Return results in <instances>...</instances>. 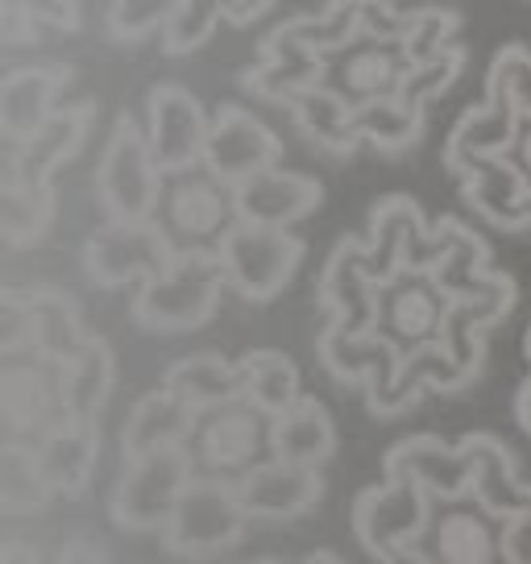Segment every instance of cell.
I'll return each mask as SVG.
<instances>
[{"mask_svg":"<svg viewBox=\"0 0 531 564\" xmlns=\"http://www.w3.org/2000/svg\"><path fill=\"white\" fill-rule=\"evenodd\" d=\"M162 387L175 390L183 403H192L204 415L246 399V373H241V361H229L220 352H192L162 373Z\"/></svg>","mask_w":531,"mask_h":564,"instance_id":"cell-27","label":"cell"},{"mask_svg":"<svg viewBox=\"0 0 531 564\" xmlns=\"http://www.w3.org/2000/svg\"><path fill=\"white\" fill-rule=\"evenodd\" d=\"M58 564H105V552L88 540H67L58 552Z\"/></svg>","mask_w":531,"mask_h":564,"instance_id":"cell-47","label":"cell"},{"mask_svg":"<svg viewBox=\"0 0 531 564\" xmlns=\"http://www.w3.org/2000/svg\"><path fill=\"white\" fill-rule=\"evenodd\" d=\"M453 34H457V18L444 13V9H424V13H411L408 30H403V46H408L411 63H432L441 54L453 51Z\"/></svg>","mask_w":531,"mask_h":564,"instance_id":"cell-39","label":"cell"},{"mask_svg":"<svg viewBox=\"0 0 531 564\" xmlns=\"http://www.w3.org/2000/svg\"><path fill=\"white\" fill-rule=\"evenodd\" d=\"M528 178L511 159H486L465 175L469 204L498 229H528Z\"/></svg>","mask_w":531,"mask_h":564,"instance_id":"cell-29","label":"cell"},{"mask_svg":"<svg viewBox=\"0 0 531 564\" xmlns=\"http://www.w3.org/2000/svg\"><path fill=\"white\" fill-rule=\"evenodd\" d=\"M502 547H507V564H531V498L502 519Z\"/></svg>","mask_w":531,"mask_h":564,"instance_id":"cell-44","label":"cell"},{"mask_svg":"<svg viewBox=\"0 0 531 564\" xmlns=\"http://www.w3.org/2000/svg\"><path fill=\"white\" fill-rule=\"evenodd\" d=\"M457 67H460V51H448V54H441V58H432V63L411 67L408 84L399 91V100L411 108H424L427 96H441V91L457 79Z\"/></svg>","mask_w":531,"mask_h":564,"instance_id":"cell-42","label":"cell"},{"mask_svg":"<svg viewBox=\"0 0 531 564\" xmlns=\"http://www.w3.org/2000/svg\"><path fill=\"white\" fill-rule=\"evenodd\" d=\"M72 84V67L46 63V67H18L0 84V133L9 145L37 138L58 112V91Z\"/></svg>","mask_w":531,"mask_h":564,"instance_id":"cell-17","label":"cell"},{"mask_svg":"<svg viewBox=\"0 0 531 564\" xmlns=\"http://www.w3.org/2000/svg\"><path fill=\"white\" fill-rule=\"evenodd\" d=\"M324 481L312 465H291V460L270 457L258 469H249L237 481V498L249 519H295L307 514L319 502Z\"/></svg>","mask_w":531,"mask_h":564,"instance_id":"cell-21","label":"cell"},{"mask_svg":"<svg viewBox=\"0 0 531 564\" xmlns=\"http://www.w3.org/2000/svg\"><path fill=\"white\" fill-rule=\"evenodd\" d=\"M319 300L333 312V333L340 336H373V316H378V282L366 270V246L345 241L324 265Z\"/></svg>","mask_w":531,"mask_h":564,"instance_id":"cell-18","label":"cell"},{"mask_svg":"<svg viewBox=\"0 0 531 564\" xmlns=\"http://www.w3.org/2000/svg\"><path fill=\"white\" fill-rule=\"evenodd\" d=\"M286 108H291V121L300 124L319 150H328V154H337V159H349L357 145L366 141L361 138V129H357L354 105L340 100L337 91H328L324 84L303 88L300 96H291Z\"/></svg>","mask_w":531,"mask_h":564,"instance_id":"cell-30","label":"cell"},{"mask_svg":"<svg viewBox=\"0 0 531 564\" xmlns=\"http://www.w3.org/2000/svg\"><path fill=\"white\" fill-rule=\"evenodd\" d=\"M266 9H270V0H225V13H229V21H237V25L258 21Z\"/></svg>","mask_w":531,"mask_h":564,"instance_id":"cell-48","label":"cell"},{"mask_svg":"<svg viewBox=\"0 0 531 564\" xmlns=\"http://www.w3.org/2000/svg\"><path fill=\"white\" fill-rule=\"evenodd\" d=\"M0 564H42V561H37V552L30 544L4 540V547H0Z\"/></svg>","mask_w":531,"mask_h":564,"instance_id":"cell-49","label":"cell"},{"mask_svg":"<svg viewBox=\"0 0 531 564\" xmlns=\"http://www.w3.org/2000/svg\"><path fill=\"white\" fill-rule=\"evenodd\" d=\"M199 427V411L192 403H183L175 390H150L142 394L121 432V453L124 460L145 457V453H162V448H183L195 441Z\"/></svg>","mask_w":531,"mask_h":564,"instance_id":"cell-24","label":"cell"},{"mask_svg":"<svg viewBox=\"0 0 531 564\" xmlns=\"http://www.w3.org/2000/svg\"><path fill=\"white\" fill-rule=\"evenodd\" d=\"M42 474L51 481L54 494L63 498H84L96 474V457H100V427L96 423H63L46 441L34 444Z\"/></svg>","mask_w":531,"mask_h":564,"instance_id":"cell-25","label":"cell"},{"mask_svg":"<svg viewBox=\"0 0 531 564\" xmlns=\"http://www.w3.org/2000/svg\"><path fill=\"white\" fill-rule=\"evenodd\" d=\"M154 220L162 225V232L171 237V246L178 253H216L225 232L241 220L237 216V192L199 162L192 171L166 175Z\"/></svg>","mask_w":531,"mask_h":564,"instance_id":"cell-2","label":"cell"},{"mask_svg":"<svg viewBox=\"0 0 531 564\" xmlns=\"http://www.w3.org/2000/svg\"><path fill=\"white\" fill-rule=\"evenodd\" d=\"M270 427L274 420L258 411L249 399H237V403H225L216 411H204L199 415V427H195L192 441V457L199 474L225 477V481H241L249 469H258L262 460L274 457L270 448Z\"/></svg>","mask_w":531,"mask_h":564,"instance_id":"cell-11","label":"cell"},{"mask_svg":"<svg viewBox=\"0 0 531 564\" xmlns=\"http://www.w3.org/2000/svg\"><path fill=\"white\" fill-rule=\"evenodd\" d=\"M232 192H237V216L249 220V225H270V229L300 225L303 216H312L319 208V199H324V187L316 178L279 171V166L237 183Z\"/></svg>","mask_w":531,"mask_h":564,"instance_id":"cell-22","label":"cell"},{"mask_svg":"<svg viewBox=\"0 0 531 564\" xmlns=\"http://www.w3.org/2000/svg\"><path fill=\"white\" fill-rule=\"evenodd\" d=\"M411 67L415 63H411L403 37H382L361 30L354 42H345V46L324 54L319 84L357 108V105H370V100L399 96L403 84H408Z\"/></svg>","mask_w":531,"mask_h":564,"instance_id":"cell-13","label":"cell"},{"mask_svg":"<svg viewBox=\"0 0 531 564\" xmlns=\"http://www.w3.org/2000/svg\"><path fill=\"white\" fill-rule=\"evenodd\" d=\"M162 183L166 175L150 150V138L129 112L117 117L96 171V195L108 220H154L162 204Z\"/></svg>","mask_w":531,"mask_h":564,"instance_id":"cell-5","label":"cell"},{"mask_svg":"<svg viewBox=\"0 0 531 564\" xmlns=\"http://www.w3.org/2000/svg\"><path fill=\"white\" fill-rule=\"evenodd\" d=\"M319 67H324V54L307 51L303 42L286 34V30H274V34L262 42V67H253L246 75V88L253 96H266V100H291L300 96L303 88H316L319 84Z\"/></svg>","mask_w":531,"mask_h":564,"instance_id":"cell-26","label":"cell"},{"mask_svg":"<svg viewBox=\"0 0 531 564\" xmlns=\"http://www.w3.org/2000/svg\"><path fill=\"white\" fill-rule=\"evenodd\" d=\"M208 112L187 88L178 84H159L150 91V112H145V138L159 159L162 175H178L204 162L208 150Z\"/></svg>","mask_w":531,"mask_h":564,"instance_id":"cell-15","label":"cell"},{"mask_svg":"<svg viewBox=\"0 0 531 564\" xmlns=\"http://www.w3.org/2000/svg\"><path fill=\"white\" fill-rule=\"evenodd\" d=\"M178 0H112V13H108V34L117 42H142L154 30H166V21L175 13Z\"/></svg>","mask_w":531,"mask_h":564,"instance_id":"cell-40","label":"cell"},{"mask_svg":"<svg viewBox=\"0 0 531 564\" xmlns=\"http://www.w3.org/2000/svg\"><path fill=\"white\" fill-rule=\"evenodd\" d=\"M519 121H523V112H519L511 96L486 88V105L469 108L457 121V129H453L448 145H444L448 171H457L465 178L478 162L507 159L514 145V133H519Z\"/></svg>","mask_w":531,"mask_h":564,"instance_id":"cell-19","label":"cell"},{"mask_svg":"<svg viewBox=\"0 0 531 564\" xmlns=\"http://www.w3.org/2000/svg\"><path fill=\"white\" fill-rule=\"evenodd\" d=\"M448 307H453V295L444 291L432 270H399L378 282L373 336L387 340L399 357L432 349V345H441Z\"/></svg>","mask_w":531,"mask_h":564,"instance_id":"cell-8","label":"cell"},{"mask_svg":"<svg viewBox=\"0 0 531 564\" xmlns=\"http://www.w3.org/2000/svg\"><path fill=\"white\" fill-rule=\"evenodd\" d=\"M18 4L37 25H46V30H67V34H75L84 25L79 0H18Z\"/></svg>","mask_w":531,"mask_h":564,"instance_id":"cell-43","label":"cell"},{"mask_svg":"<svg viewBox=\"0 0 531 564\" xmlns=\"http://www.w3.org/2000/svg\"><path fill=\"white\" fill-rule=\"evenodd\" d=\"M67 370V415L79 423H96L105 411L108 394H112V349L100 336H88L79 349L63 361Z\"/></svg>","mask_w":531,"mask_h":564,"instance_id":"cell-33","label":"cell"},{"mask_svg":"<svg viewBox=\"0 0 531 564\" xmlns=\"http://www.w3.org/2000/svg\"><path fill=\"white\" fill-rule=\"evenodd\" d=\"M54 225V183L0 175V237L9 249L37 246Z\"/></svg>","mask_w":531,"mask_h":564,"instance_id":"cell-32","label":"cell"},{"mask_svg":"<svg viewBox=\"0 0 531 564\" xmlns=\"http://www.w3.org/2000/svg\"><path fill=\"white\" fill-rule=\"evenodd\" d=\"M424 552L432 564H507L502 519L486 511L474 494L444 498L432 507Z\"/></svg>","mask_w":531,"mask_h":564,"instance_id":"cell-14","label":"cell"},{"mask_svg":"<svg viewBox=\"0 0 531 564\" xmlns=\"http://www.w3.org/2000/svg\"><path fill=\"white\" fill-rule=\"evenodd\" d=\"M51 498L54 490L46 474H42V460H37L34 444L4 441V453H0V511L9 514V519L37 514L46 511Z\"/></svg>","mask_w":531,"mask_h":564,"instance_id":"cell-34","label":"cell"},{"mask_svg":"<svg viewBox=\"0 0 531 564\" xmlns=\"http://www.w3.org/2000/svg\"><path fill=\"white\" fill-rule=\"evenodd\" d=\"M241 373H246V399L258 411H266L270 420L283 415L286 406H295L303 399L300 390V370L295 361L279 349H253L241 357Z\"/></svg>","mask_w":531,"mask_h":564,"instance_id":"cell-35","label":"cell"},{"mask_svg":"<svg viewBox=\"0 0 531 564\" xmlns=\"http://www.w3.org/2000/svg\"><path fill=\"white\" fill-rule=\"evenodd\" d=\"M366 4L370 0H333L324 13L316 18H303V21H286L283 30L295 42H303L307 51L316 54H328L345 46V42H354L361 30H366Z\"/></svg>","mask_w":531,"mask_h":564,"instance_id":"cell-37","label":"cell"},{"mask_svg":"<svg viewBox=\"0 0 531 564\" xmlns=\"http://www.w3.org/2000/svg\"><path fill=\"white\" fill-rule=\"evenodd\" d=\"M88 340L84 319L72 295L54 286H9L0 307V352H42L54 361H67Z\"/></svg>","mask_w":531,"mask_h":564,"instance_id":"cell-6","label":"cell"},{"mask_svg":"<svg viewBox=\"0 0 531 564\" xmlns=\"http://www.w3.org/2000/svg\"><path fill=\"white\" fill-rule=\"evenodd\" d=\"M91 117H96V105H91V100L58 108V112L51 117V124H46L37 138L21 141V145H9L4 171H9V175L30 178V183H54L58 166H67V162L84 150Z\"/></svg>","mask_w":531,"mask_h":564,"instance_id":"cell-23","label":"cell"},{"mask_svg":"<svg viewBox=\"0 0 531 564\" xmlns=\"http://www.w3.org/2000/svg\"><path fill=\"white\" fill-rule=\"evenodd\" d=\"M0 411H4L9 441L21 444L46 441L63 423H72L63 361L42 357V352L4 357V370H0Z\"/></svg>","mask_w":531,"mask_h":564,"instance_id":"cell-7","label":"cell"},{"mask_svg":"<svg viewBox=\"0 0 531 564\" xmlns=\"http://www.w3.org/2000/svg\"><path fill=\"white\" fill-rule=\"evenodd\" d=\"M387 477L394 481H415L420 490L432 494V502L444 498H465L474 481V460L465 444H444L436 436H411L387 453Z\"/></svg>","mask_w":531,"mask_h":564,"instance_id":"cell-20","label":"cell"},{"mask_svg":"<svg viewBox=\"0 0 531 564\" xmlns=\"http://www.w3.org/2000/svg\"><path fill=\"white\" fill-rule=\"evenodd\" d=\"M178 258L159 220H108L84 246V270L96 286H142Z\"/></svg>","mask_w":531,"mask_h":564,"instance_id":"cell-10","label":"cell"},{"mask_svg":"<svg viewBox=\"0 0 531 564\" xmlns=\"http://www.w3.org/2000/svg\"><path fill=\"white\" fill-rule=\"evenodd\" d=\"M249 514L237 498V481L213 474H195L187 494L178 498L171 523L159 531L162 547L183 561H208L241 544Z\"/></svg>","mask_w":531,"mask_h":564,"instance_id":"cell-3","label":"cell"},{"mask_svg":"<svg viewBox=\"0 0 531 564\" xmlns=\"http://www.w3.org/2000/svg\"><path fill=\"white\" fill-rule=\"evenodd\" d=\"M270 448H274V457L279 460L319 469L324 460L333 457V448H337V427H333V415L324 411L319 399H307V394H303L295 406H286L283 415H274V427H270Z\"/></svg>","mask_w":531,"mask_h":564,"instance_id":"cell-28","label":"cell"},{"mask_svg":"<svg viewBox=\"0 0 531 564\" xmlns=\"http://www.w3.org/2000/svg\"><path fill=\"white\" fill-rule=\"evenodd\" d=\"M225 286L229 279L216 253H178L159 279L138 286L129 316L145 333H192L216 316Z\"/></svg>","mask_w":531,"mask_h":564,"instance_id":"cell-1","label":"cell"},{"mask_svg":"<svg viewBox=\"0 0 531 564\" xmlns=\"http://www.w3.org/2000/svg\"><path fill=\"white\" fill-rule=\"evenodd\" d=\"M225 265L229 286L249 303H266L295 279L303 262V241L291 229H270V225H249L237 220L225 241L216 249Z\"/></svg>","mask_w":531,"mask_h":564,"instance_id":"cell-9","label":"cell"},{"mask_svg":"<svg viewBox=\"0 0 531 564\" xmlns=\"http://www.w3.org/2000/svg\"><path fill=\"white\" fill-rule=\"evenodd\" d=\"M486 88L507 91L514 105H519V112L531 117V54L519 51V46H507V51L495 58Z\"/></svg>","mask_w":531,"mask_h":564,"instance_id":"cell-41","label":"cell"},{"mask_svg":"<svg viewBox=\"0 0 531 564\" xmlns=\"http://www.w3.org/2000/svg\"><path fill=\"white\" fill-rule=\"evenodd\" d=\"M195 474L199 469H195L192 444L124 460L121 477L112 486V502H108L112 523L121 531H162Z\"/></svg>","mask_w":531,"mask_h":564,"instance_id":"cell-4","label":"cell"},{"mask_svg":"<svg viewBox=\"0 0 531 564\" xmlns=\"http://www.w3.org/2000/svg\"><path fill=\"white\" fill-rule=\"evenodd\" d=\"M528 229H531V192H528Z\"/></svg>","mask_w":531,"mask_h":564,"instance_id":"cell-51","label":"cell"},{"mask_svg":"<svg viewBox=\"0 0 531 564\" xmlns=\"http://www.w3.org/2000/svg\"><path fill=\"white\" fill-rule=\"evenodd\" d=\"M507 159L519 166V175L528 178V187H531V117L519 121V133H514V145H511V154H507Z\"/></svg>","mask_w":531,"mask_h":564,"instance_id":"cell-46","label":"cell"},{"mask_svg":"<svg viewBox=\"0 0 531 564\" xmlns=\"http://www.w3.org/2000/svg\"><path fill=\"white\" fill-rule=\"evenodd\" d=\"M357 129L361 138L378 145V150H408L424 133V108L403 105L399 96L387 100H370V105H357Z\"/></svg>","mask_w":531,"mask_h":564,"instance_id":"cell-36","label":"cell"},{"mask_svg":"<svg viewBox=\"0 0 531 564\" xmlns=\"http://www.w3.org/2000/svg\"><path fill=\"white\" fill-rule=\"evenodd\" d=\"M465 453L474 460V481H469V494L478 498L486 511H495L498 519H511L523 502L531 498V490L519 481L514 474V460L507 453V444H498L495 436H486V432H474V436H465Z\"/></svg>","mask_w":531,"mask_h":564,"instance_id":"cell-31","label":"cell"},{"mask_svg":"<svg viewBox=\"0 0 531 564\" xmlns=\"http://www.w3.org/2000/svg\"><path fill=\"white\" fill-rule=\"evenodd\" d=\"M225 18H229L225 13V0H178L171 21H166V30H162V51L166 54L199 51Z\"/></svg>","mask_w":531,"mask_h":564,"instance_id":"cell-38","label":"cell"},{"mask_svg":"<svg viewBox=\"0 0 531 564\" xmlns=\"http://www.w3.org/2000/svg\"><path fill=\"white\" fill-rule=\"evenodd\" d=\"M283 159V141L274 138V129L262 124L253 112L237 105H225L213 117L208 129V150H204V166L216 178H225L229 187L246 183V178L262 175Z\"/></svg>","mask_w":531,"mask_h":564,"instance_id":"cell-16","label":"cell"},{"mask_svg":"<svg viewBox=\"0 0 531 564\" xmlns=\"http://www.w3.org/2000/svg\"><path fill=\"white\" fill-rule=\"evenodd\" d=\"M42 30H46V25H37V21L21 9L18 0H4V13H0V37H4L9 46H30V42H42Z\"/></svg>","mask_w":531,"mask_h":564,"instance_id":"cell-45","label":"cell"},{"mask_svg":"<svg viewBox=\"0 0 531 564\" xmlns=\"http://www.w3.org/2000/svg\"><path fill=\"white\" fill-rule=\"evenodd\" d=\"M432 494L420 490L415 481H394L357 494L354 502V531L357 544L370 552L373 561H390L394 552L424 547L427 523H432Z\"/></svg>","mask_w":531,"mask_h":564,"instance_id":"cell-12","label":"cell"},{"mask_svg":"<svg viewBox=\"0 0 531 564\" xmlns=\"http://www.w3.org/2000/svg\"><path fill=\"white\" fill-rule=\"evenodd\" d=\"M382 564H432V556H427L424 547H408V552H394V556Z\"/></svg>","mask_w":531,"mask_h":564,"instance_id":"cell-50","label":"cell"}]
</instances>
